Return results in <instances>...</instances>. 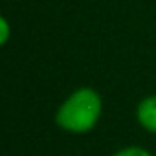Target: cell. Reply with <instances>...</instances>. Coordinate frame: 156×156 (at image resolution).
Segmentation results:
<instances>
[{"instance_id":"7a4b0ae2","label":"cell","mask_w":156,"mask_h":156,"mask_svg":"<svg viewBox=\"0 0 156 156\" xmlns=\"http://www.w3.org/2000/svg\"><path fill=\"white\" fill-rule=\"evenodd\" d=\"M136 119L151 134H156V94L143 98L136 107Z\"/></svg>"},{"instance_id":"3957f363","label":"cell","mask_w":156,"mask_h":156,"mask_svg":"<svg viewBox=\"0 0 156 156\" xmlns=\"http://www.w3.org/2000/svg\"><path fill=\"white\" fill-rule=\"evenodd\" d=\"M112 156H152V154L140 145H127V147H121L119 151H116Z\"/></svg>"},{"instance_id":"6da1fadb","label":"cell","mask_w":156,"mask_h":156,"mask_svg":"<svg viewBox=\"0 0 156 156\" xmlns=\"http://www.w3.org/2000/svg\"><path fill=\"white\" fill-rule=\"evenodd\" d=\"M103 114V99L98 90L81 87L73 90L57 108L55 123L68 134L90 132Z\"/></svg>"},{"instance_id":"277c9868","label":"cell","mask_w":156,"mask_h":156,"mask_svg":"<svg viewBox=\"0 0 156 156\" xmlns=\"http://www.w3.org/2000/svg\"><path fill=\"white\" fill-rule=\"evenodd\" d=\"M11 37V24L6 17H0V44L6 46Z\"/></svg>"}]
</instances>
